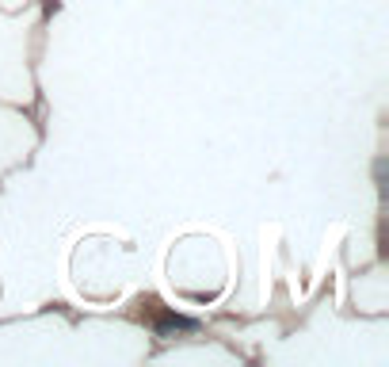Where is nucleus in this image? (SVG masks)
<instances>
[{"label": "nucleus", "instance_id": "1", "mask_svg": "<svg viewBox=\"0 0 389 367\" xmlns=\"http://www.w3.org/2000/svg\"><path fill=\"white\" fill-rule=\"evenodd\" d=\"M195 322H191V318H176V314H164V318H160V322H157V333L160 337H172V333H195Z\"/></svg>", "mask_w": 389, "mask_h": 367}]
</instances>
